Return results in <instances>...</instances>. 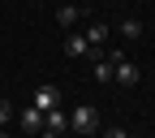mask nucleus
I'll use <instances>...</instances> for the list:
<instances>
[{
  "instance_id": "11",
  "label": "nucleus",
  "mask_w": 155,
  "mask_h": 138,
  "mask_svg": "<svg viewBox=\"0 0 155 138\" xmlns=\"http://www.w3.org/2000/svg\"><path fill=\"white\" fill-rule=\"evenodd\" d=\"M99 138H129V134H125V130H121V125H108V130H104V134H99Z\"/></svg>"
},
{
  "instance_id": "10",
  "label": "nucleus",
  "mask_w": 155,
  "mask_h": 138,
  "mask_svg": "<svg viewBox=\"0 0 155 138\" xmlns=\"http://www.w3.org/2000/svg\"><path fill=\"white\" fill-rule=\"evenodd\" d=\"M121 35L125 39H138L142 35V22H138V17H125V22H121Z\"/></svg>"
},
{
  "instance_id": "14",
  "label": "nucleus",
  "mask_w": 155,
  "mask_h": 138,
  "mask_svg": "<svg viewBox=\"0 0 155 138\" xmlns=\"http://www.w3.org/2000/svg\"><path fill=\"white\" fill-rule=\"evenodd\" d=\"M0 138H9V134H5V125H0Z\"/></svg>"
},
{
  "instance_id": "2",
  "label": "nucleus",
  "mask_w": 155,
  "mask_h": 138,
  "mask_svg": "<svg viewBox=\"0 0 155 138\" xmlns=\"http://www.w3.org/2000/svg\"><path fill=\"white\" fill-rule=\"evenodd\" d=\"M108 61H112V82H121V86H134L142 78V69L134 65V61H125L121 52H108Z\"/></svg>"
},
{
  "instance_id": "6",
  "label": "nucleus",
  "mask_w": 155,
  "mask_h": 138,
  "mask_svg": "<svg viewBox=\"0 0 155 138\" xmlns=\"http://www.w3.org/2000/svg\"><path fill=\"white\" fill-rule=\"evenodd\" d=\"M43 130H56V134H65V130H69V116H65L61 108H52V112H43Z\"/></svg>"
},
{
  "instance_id": "1",
  "label": "nucleus",
  "mask_w": 155,
  "mask_h": 138,
  "mask_svg": "<svg viewBox=\"0 0 155 138\" xmlns=\"http://www.w3.org/2000/svg\"><path fill=\"white\" fill-rule=\"evenodd\" d=\"M69 130L78 138H95V130H99V108L95 104H78L73 116H69Z\"/></svg>"
},
{
  "instance_id": "7",
  "label": "nucleus",
  "mask_w": 155,
  "mask_h": 138,
  "mask_svg": "<svg viewBox=\"0 0 155 138\" xmlns=\"http://www.w3.org/2000/svg\"><path fill=\"white\" fill-rule=\"evenodd\" d=\"M108 35H112V30H108L104 22H91V26H86V43H91V48H99V43H104Z\"/></svg>"
},
{
  "instance_id": "12",
  "label": "nucleus",
  "mask_w": 155,
  "mask_h": 138,
  "mask_svg": "<svg viewBox=\"0 0 155 138\" xmlns=\"http://www.w3.org/2000/svg\"><path fill=\"white\" fill-rule=\"evenodd\" d=\"M9 116H13V104H9V99H0V125L9 121Z\"/></svg>"
},
{
  "instance_id": "8",
  "label": "nucleus",
  "mask_w": 155,
  "mask_h": 138,
  "mask_svg": "<svg viewBox=\"0 0 155 138\" xmlns=\"http://www.w3.org/2000/svg\"><path fill=\"white\" fill-rule=\"evenodd\" d=\"M91 69H95V82H112V61H108V56L91 61Z\"/></svg>"
},
{
  "instance_id": "13",
  "label": "nucleus",
  "mask_w": 155,
  "mask_h": 138,
  "mask_svg": "<svg viewBox=\"0 0 155 138\" xmlns=\"http://www.w3.org/2000/svg\"><path fill=\"white\" fill-rule=\"evenodd\" d=\"M39 138H61V134H56V130H43V134H39Z\"/></svg>"
},
{
  "instance_id": "5",
  "label": "nucleus",
  "mask_w": 155,
  "mask_h": 138,
  "mask_svg": "<svg viewBox=\"0 0 155 138\" xmlns=\"http://www.w3.org/2000/svg\"><path fill=\"white\" fill-rule=\"evenodd\" d=\"M17 121H22V130H26V134H43V112H39L35 104H26L22 112H17Z\"/></svg>"
},
{
  "instance_id": "9",
  "label": "nucleus",
  "mask_w": 155,
  "mask_h": 138,
  "mask_svg": "<svg viewBox=\"0 0 155 138\" xmlns=\"http://www.w3.org/2000/svg\"><path fill=\"white\" fill-rule=\"evenodd\" d=\"M56 22H61V30H69V26L78 22V9H73V5H61V13H56Z\"/></svg>"
},
{
  "instance_id": "3",
  "label": "nucleus",
  "mask_w": 155,
  "mask_h": 138,
  "mask_svg": "<svg viewBox=\"0 0 155 138\" xmlns=\"http://www.w3.org/2000/svg\"><path fill=\"white\" fill-rule=\"evenodd\" d=\"M30 104H35L39 112H52L56 104H61V86H52V82H43V86H35V95H30Z\"/></svg>"
},
{
  "instance_id": "4",
  "label": "nucleus",
  "mask_w": 155,
  "mask_h": 138,
  "mask_svg": "<svg viewBox=\"0 0 155 138\" xmlns=\"http://www.w3.org/2000/svg\"><path fill=\"white\" fill-rule=\"evenodd\" d=\"M65 52H69V56H91V61H99V48H91L86 35H69V39H65Z\"/></svg>"
}]
</instances>
